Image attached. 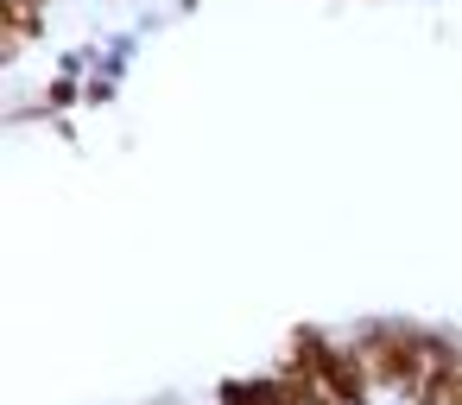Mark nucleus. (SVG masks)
<instances>
[{
  "mask_svg": "<svg viewBox=\"0 0 462 405\" xmlns=\"http://www.w3.org/2000/svg\"><path fill=\"white\" fill-rule=\"evenodd\" d=\"M348 342L367 354V373L386 399H411L430 380V354H424V317H361L348 329Z\"/></svg>",
  "mask_w": 462,
  "mask_h": 405,
  "instance_id": "obj_1",
  "label": "nucleus"
},
{
  "mask_svg": "<svg viewBox=\"0 0 462 405\" xmlns=\"http://www.w3.org/2000/svg\"><path fill=\"white\" fill-rule=\"evenodd\" d=\"M317 386H323L336 405H374V399H380V386H374V373H367V354H361L348 336H336V348H329Z\"/></svg>",
  "mask_w": 462,
  "mask_h": 405,
  "instance_id": "obj_2",
  "label": "nucleus"
},
{
  "mask_svg": "<svg viewBox=\"0 0 462 405\" xmlns=\"http://www.w3.org/2000/svg\"><path fill=\"white\" fill-rule=\"evenodd\" d=\"M45 14L39 0H0V45H7V64H20L32 45H45Z\"/></svg>",
  "mask_w": 462,
  "mask_h": 405,
  "instance_id": "obj_3",
  "label": "nucleus"
},
{
  "mask_svg": "<svg viewBox=\"0 0 462 405\" xmlns=\"http://www.w3.org/2000/svg\"><path fill=\"white\" fill-rule=\"evenodd\" d=\"M209 405H285L279 399V373L273 367L266 373H222L216 392H209Z\"/></svg>",
  "mask_w": 462,
  "mask_h": 405,
  "instance_id": "obj_4",
  "label": "nucleus"
},
{
  "mask_svg": "<svg viewBox=\"0 0 462 405\" xmlns=\"http://www.w3.org/2000/svg\"><path fill=\"white\" fill-rule=\"evenodd\" d=\"M102 102H115V77H89L83 83V108H102Z\"/></svg>",
  "mask_w": 462,
  "mask_h": 405,
  "instance_id": "obj_5",
  "label": "nucleus"
},
{
  "mask_svg": "<svg viewBox=\"0 0 462 405\" xmlns=\"http://www.w3.org/2000/svg\"><path fill=\"white\" fill-rule=\"evenodd\" d=\"M39 7H51V0H39Z\"/></svg>",
  "mask_w": 462,
  "mask_h": 405,
  "instance_id": "obj_6",
  "label": "nucleus"
}]
</instances>
